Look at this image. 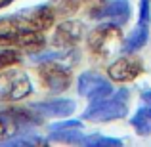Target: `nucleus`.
<instances>
[{
	"label": "nucleus",
	"mask_w": 151,
	"mask_h": 147,
	"mask_svg": "<svg viewBox=\"0 0 151 147\" xmlns=\"http://www.w3.org/2000/svg\"><path fill=\"white\" fill-rule=\"evenodd\" d=\"M82 122L81 120H63V122H58V124L52 126V130H65V128H81Z\"/></svg>",
	"instance_id": "obj_20"
},
{
	"label": "nucleus",
	"mask_w": 151,
	"mask_h": 147,
	"mask_svg": "<svg viewBox=\"0 0 151 147\" xmlns=\"http://www.w3.org/2000/svg\"><path fill=\"white\" fill-rule=\"evenodd\" d=\"M17 19H21L27 27L31 29H37V31H46L54 25V11L50 10L48 6H38V8H33V10H27L23 14L17 15Z\"/></svg>",
	"instance_id": "obj_8"
},
{
	"label": "nucleus",
	"mask_w": 151,
	"mask_h": 147,
	"mask_svg": "<svg viewBox=\"0 0 151 147\" xmlns=\"http://www.w3.org/2000/svg\"><path fill=\"white\" fill-rule=\"evenodd\" d=\"M35 111L48 117H69L75 111V101L71 99H52V101H42V103H35L31 105Z\"/></svg>",
	"instance_id": "obj_12"
},
{
	"label": "nucleus",
	"mask_w": 151,
	"mask_h": 147,
	"mask_svg": "<svg viewBox=\"0 0 151 147\" xmlns=\"http://www.w3.org/2000/svg\"><path fill=\"white\" fill-rule=\"evenodd\" d=\"M81 128H65V130H54V134H52V140L55 141H63V143H81V140L84 136H82L81 132H78Z\"/></svg>",
	"instance_id": "obj_15"
},
{
	"label": "nucleus",
	"mask_w": 151,
	"mask_h": 147,
	"mask_svg": "<svg viewBox=\"0 0 151 147\" xmlns=\"http://www.w3.org/2000/svg\"><path fill=\"white\" fill-rule=\"evenodd\" d=\"M38 77H40L42 84L52 92H63L71 84L69 69L59 65L58 61H44L38 69Z\"/></svg>",
	"instance_id": "obj_4"
},
{
	"label": "nucleus",
	"mask_w": 151,
	"mask_h": 147,
	"mask_svg": "<svg viewBox=\"0 0 151 147\" xmlns=\"http://www.w3.org/2000/svg\"><path fill=\"white\" fill-rule=\"evenodd\" d=\"M10 46H17V48L35 52V50H40L42 46H44V37H42V33L37 31V29L19 25L17 29L14 31V34H12Z\"/></svg>",
	"instance_id": "obj_9"
},
{
	"label": "nucleus",
	"mask_w": 151,
	"mask_h": 147,
	"mask_svg": "<svg viewBox=\"0 0 151 147\" xmlns=\"http://www.w3.org/2000/svg\"><path fill=\"white\" fill-rule=\"evenodd\" d=\"M132 126L140 136H147L151 132V92H144L140 98V107L132 117Z\"/></svg>",
	"instance_id": "obj_11"
},
{
	"label": "nucleus",
	"mask_w": 151,
	"mask_h": 147,
	"mask_svg": "<svg viewBox=\"0 0 151 147\" xmlns=\"http://www.w3.org/2000/svg\"><path fill=\"white\" fill-rule=\"evenodd\" d=\"M151 15H149V0H142L140 2V23H149Z\"/></svg>",
	"instance_id": "obj_19"
},
{
	"label": "nucleus",
	"mask_w": 151,
	"mask_h": 147,
	"mask_svg": "<svg viewBox=\"0 0 151 147\" xmlns=\"http://www.w3.org/2000/svg\"><path fill=\"white\" fill-rule=\"evenodd\" d=\"M121 40H122L121 25L109 21V23H105V25L96 27V29L90 33L88 48L94 55L109 57V55L117 54V50L121 48Z\"/></svg>",
	"instance_id": "obj_2"
},
{
	"label": "nucleus",
	"mask_w": 151,
	"mask_h": 147,
	"mask_svg": "<svg viewBox=\"0 0 151 147\" xmlns=\"http://www.w3.org/2000/svg\"><path fill=\"white\" fill-rule=\"evenodd\" d=\"M14 2V0H0V10H2V8H6L8 4H12Z\"/></svg>",
	"instance_id": "obj_21"
},
{
	"label": "nucleus",
	"mask_w": 151,
	"mask_h": 147,
	"mask_svg": "<svg viewBox=\"0 0 151 147\" xmlns=\"http://www.w3.org/2000/svg\"><path fill=\"white\" fill-rule=\"evenodd\" d=\"M149 23H138V27L130 33V37L124 40L122 44V52L124 54H136L140 48H144L145 42L149 38V29H147Z\"/></svg>",
	"instance_id": "obj_13"
},
{
	"label": "nucleus",
	"mask_w": 151,
	"mask_h": 147,
	"mask_svg": "<svg viewBox=\"0 0 151 147\" xmlns=\"http://www.w3.org/2000/svg\"><path fill=\"white\" fill-rule=\"evenodd\" d=\"M21 61V54L17 50H12V48H0V71L8 69V67L15 65V63Z\"/></svg>",
	"instance_id": "obj_16"
},
{
	"label": "nucleus",
	"mask_w": 151,
	"mask_h": 147,
	"mask_svg": "<svg viewBox=\"0 0 151 147\" xmlns=\"http://www.w3.org/2000/svg\"><path fill=\"white\" fill-rule=\"evenodd\" d=\"M4 143L6 145H37V143H46V141L37 136H25V138H12V140H6Z\"/></svg>",
	"instance_id": "obj_18"
},
{
	"label": "nucleus",
	"mask_w": 151,
	"mask_h": 147,
	"mask_svg": "<svg viewBox=\"0 0 151 147\" xmlns=\"http://www.w3.org/2000/svg\"><path fill=\"white\" fill-rule=\"evenodd\" d=\"M81 145H90V147H96V145H122L121 140H113V138H103V136H90V138H82Z\"/></svg>",
	"instance_id": "obj_17"
},
{
	"label": "nucleus",
	"mask_w": 151,
	"mask_h": 147,
	"mask_svg": "<svg viewBox=\"0 0 151 147\" xmlns=\"http://www.w3.org/2000/svg\"><path fill=\"white\" fill-rule=\"evenodd\" d=\"M82 33H84V27L78 21H63L58 25L54 33V44L59 46V48H71L75 46L78 40L82 38Z\"/></svg>",
	"instance_id": "obj_7"
},
{
	"label": "nucleus",
	"mask_w": 151,
	"mask_h": 147,
	"mask_svg": "<svg viewBox=\"0 0 151 147\" xmlns=\"http://www.w3.org/2000/svg\"><path fill=\"white\" fill-rule=\"evenodd\" d=\"M31 122H37V120L31 118V115H27L25 111H19V109L0 111V140H6L8 136L19 134V130H23Z\"/></svg>",
	"instance_id": "obj_6"
},
{
	"label": "nucleus",
	"mask_w": 151,
	"mask_h": 147,
	"mask_svg": "<svg viewBox=\"0 0 151 147\" xmlns=\"http://www.w3.org/2000/svg\"><path fill=\"white\" fill-rule=\"evenodd\" d=\"M33 92L31 80L23 71H4L0 73V99H17L27 98Z\"/></svg>",
	"instance_id": "obj_3"
},
{
	"label": "nucleus",
	"mask_w": 151,
	"mask_h": 147,
	"mask_svg": "<svg viewBox=\"0 0 151 147\" xmlns=\"http://www.w3.org/2000/svg\"><path fill=\"white\" fill-rule=\"evenodd\" d=\"M105 78L101 77V75L98 73H82L81 77H78V94L84 98H90L92 94H96L98 90L101 88V86H105Z\"/></svg>",
	"instance_id": "obj_14"
},
{
	"label": "nucleus",
	"mask_w": 151,
	"mask_h": 147,
	"mask_svg": "<svg viewBox=\"0 0 151 147\" xmlns=\"http://www.w3.org/2000/svg\"><path fill=\"white\" fill-rule=\"evenodd\" d=\"M126 111H128V92L119 90V92L111 94L105 99L90 101V107L84 111V118L86 120H96V122H107V120L124 117Z\"/></svg>",
	"instance_id": "obj_1"
},
{
	"label": "nucleus",
	"mask_w": 151,
	"mask_h": 147,
	"mask_svg": "<svg viewBox=\"0 0 151 147\" xmlns=\"http://www.w3.org/2000/svg\"><path fill=\"white\" fill-rule=\"evenodd\" d=\"M130 15V6L128 0H111V2H105L92 17L98 19H109L111 23H117V25H122L126 23Z\"/></svg>",
	"instance_id": "obj_10"
},
{
	"label": "nucleus",
	"mask_w": 151,
	"mask_h": 147,
	"mask_svg": "<svg viewBox=\"0 0 151 147\" xmlns=\"http://www.w3.org/2000/svg\"><path fill=\"white\" fill-rule=\"evenodd\" d=\"M142 73V61L136 55L119 57L115 63L107 67V75L113 82H130Z\"/></svg>",
	"instance_id": "obj_5"
}]
</instances>
